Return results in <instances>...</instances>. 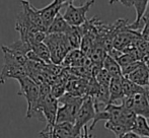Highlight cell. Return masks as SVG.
Instances as JSON below:
<instances>
[{
	"label": "cell",
	"mask_w": 149,
	"mask_h": 138,
	"mask_svg": "<svg viewBox=\"0 0 149 138\" xmlns=\"http://www.w3.org/2000/svg\"><path fill=\"white\" fill-rule=\"evenodd\" d=\"M1 49L4 55V63L0 72V84H4L9 78L18 80L22 77L28 76L24 68V65L29 60L28 57L10 51L5 45L2 46Z\"/></svg>",
	"instance_id": "6da1fadb"
},
{
	"label": "cell",
	"mask_w": 149,
	"mask_h": 138,
	"mask_svg": "<svg viewBox=\"0 0 149 138\" xmlns=\"http://www.w3.org/2000/svg\"><path fill=\"white\" fill-rule=\"evenodd\" d=\"M19 83V91L17 95L24 97L26 100L28 108H26V118H37L40 121H45L46 119L43 114L39 111V101H40V85H38L33 79L29 76H24L18 79Z\"/></svg>",
	"instance_id": "7a4b0ae2"
},
{
	"label": "cell",
	"mask_w": 149,
	"mask_h": 138,
	"mask_svg": "<svg viewBox=\"0 0 149 138\" xmlns=\"http://www.w3.org/2000/svg\"><path fill=\"white\" fill-rule=\"evenodd\" d=\"M44 43L50 51L52 63L56 65H61L67 54L72 50L64 34H47Z\"/></svg>",
	"instance_id": "3957f363"
},
{
	"label": "cell",
	"mask_w": 149,
	"mask_h": 138,
	"mask_svg": "<svg viewBox=\"0 0 149 138\" xmlns=\"http://www.w3.org/2000/svg\"><path fill=\"white\" fill-rule=\"evenodd\" d=\"M94 0L85 1L82 5L75 6L72 0L67 2L66 9L63 14L64 20L68 22L71 26H81L87 20L86 13L88 12L89 8L94 4Z\"/></svg>",
	"instance_id": "277c9868"
},
{
	"label": "cell",
	"mask_w": 149,
	"mask_h": 138,
	"mask_svg": "<svg viewBox=\"0 0 149 138\" xmlns=\"http://www.w3.org/2000/svg\"><path fill=\"white\" fill-rule=\"evenodd\" d=\"M95 108H94V101L91 97L87 95L84 98L83 104L81 105L79 112L77 114L76 121L74 124V134L77 135L83 131V128L90 121H93L95 118Z\"/></svg>",
	"instance_id": "5b68a950"
},
{
	"label": "cell",
	"mask_w": 149,
	"mask_h": 138,
	"mask_svg": "<svg viewBox=\"0 0 149 138\" xmlns=\"http://www.w3.org/2000/svg\"><path fill=\"white\" fill-rule=\"evenodd\" d=\"M121 104L125 109L133 111L137 116L149 119V100L146 97V93L126 97Z\"/></svg>",
	"instance_id": "8992f818"
},
{
	"label": "cell",
	"mask_w": 149,
	"mask_h": 138,
	"mask_svg": "<svg viewBox=\"0 0 149 138\" xmlns=\"http://www.w3.org/2000/svg\"><path fill=\"white\" fill-rule=\"evenodd\" d=\"M128 26L125 29H123L121 32H119L115 37L114 43H113V47H114L115 50L124 52L129 47H131L138 39L142 38L141 33L130 30Z\"/></svg>",
	"instance_id": "52a82bcc"
},
{
	"label": "cell",
	"mask_w": 149,
	"mask_h": 138,
	"mask_svg": "<svg viewBox=\"0 0 149 138\" xmlns=\"http://www.w3.org/2000/svg\"><path fill=\"white\" fill-rule=\"evenodd\" d=\"M67 2L68 1H65V0H54L49 5L39 9V13L41 15L42 20H43L44 26L47 30V33L50 26H51L52 22L56 18V16L60 13L61 8H63L64 6L67 5Z\"/></svg>",
	"instance_id": "ba28073f"
},
{
	"label": "cell",
	"mask_w": 149,
	"mask_h": 138,
	"mask_svg": "<svg viewBox=\"0 0 149 138\" xmlns=\"http://www.w3.org/2000/svg\"><path fill=\"white\" fill-rule=\"evenodd\" d=\"M119 2H121L122 5L126 6V7H134L136 9L135 22L133 24H129L128 26H129L130 30L138 32V30L140 29V24L143 20L148 1L147 0H120Z\"/></svg>",
	"instance_id": "9c48e42d"
},
{
	"label": "cell",
	"mask_w": 149,
	"mask_h": 138,
	"mask_svg": "<svg viewBox=\"0 0 149 138\" xmlns=\"http://www.w3.org/2000/svg\"><path fill=\"white\" fill-rule=\"evenodd\" d=\"M87 56L81 51L80 49L71 50L67 56L65 57L64 61L62 62L61 66L63 68H77L84 67L86 62Z\"/></svg>",
	"instance_id": "30bf717a"
},
{
	"label": "cell",
	"mask_w": 149,
	"mask_h": 138,
	"mask_svg": "<svg viewBox=\"0 0 149 138\" xmlns=\"http://www.w3.org/2000/svg\"><path fill=\"white\" fill-rule=\"evenodd\" d=\"M125 78L129 79L130 81L139 85V86L147 89L149 83V71L145 62H142L139 67L136 69V70H134L132 73H130Z\"/></svg>",
	"instance_id": "8fae6325"
},
{
	"label": "cell",
	"mask_w": 149,
	"mask_h": 138,
	"mask_svg": "<svg viewBox=\"0 0 149 138\" xmlns=\"http://www.w3.org/2000/svg\"><path fill=\"white\" fill-rule=\"evenodd\" d=\"M123 78V77H122ZM122 78H112L110 83V104L117 103L118 101H123L125 95L122 89Z\"/></svg>",
	"instance_id": "7c38bea8"
},
{
	"label": "cell",
	"mask_w": 149,
	"mask_h": 138,
	"mask_svg": "<svg viewBox=\"0 0 149 138\" xmlns=\"http://www.w3.org/2000/svg\"><path fill=\"white\" fill-rule=\"evenodd\" d=\"M71 26H69L68 22L64 20L63 14L59 13L56 18L54 20V22H52V24L50 26L49 30H48L47 34H64L66 35L67 32L70 30Z\"/></svg>",
	"instance_id": "4fadbf2b"
},
{
	"label": "cell",
	"mask_w": 149,
	"mask_h": 138,
	"mask_svg": "<svg viewBox=\"0 0 149 138\" xmlns=\"http://www.w3.org/2000/svg\"><path fill=\"white\" fill-rule=\"evenodd\" d=\"M66 37L70 44V47L72 50L80 49L81 42H82V30L80 26H71L70 30L67 32Z\"/></svg>",
	"instance_id": "5bb4252c"
},
{
	"label": "cell",
	"mask_w": 149,
	"mask_h": 138,
	"mask_svg": "<svg viewBox=\"0 0 149 138\" xmlns=\"http://www.w3.org/2000/svg\"><path fill=\"white\" fill-rule=\"evenodd\" d=\"M109 54L107 53V51L100 45L98 43L94 44V46L92 47V49L90 50V52L87 55V57L93 62L95 65L97 66H102L104 65V61L106 59V57L108 56Z\"/></svg>",
	"instance_id": "9a60e30c"
},
{
	"label": "cell",
	"mask_w": 149,
	"mask_h": 138,
	"mask_svg": "<svg viewBox=\"0 0 149 138\" xmlns=\"http://www.w3.org/2000/svg\"><path fill=\"white\" fill-rule=\"evenodd\" d=\"M122 89H123L124 95L126 97H131V95H139V93H146L147 89H144L142 86L135 84L132 81H130L129 79L123 77L122 78Z\"/></svg>",
	"instance_id": "2e32d148"
},
{
	"label": "cell",
	"mask_w": 149,
	"mask_h": 138,
	"mask_svg": "<svg viewBox=\"0 0 149 138\" xmlns=\"http://www.w3.org/2000/svg\"><path fill=\"white\" fill-rule=\"evenodd\" d=\"M102 67L110 73L112 78H122V77H124L123 72H122V68L120 67L118 62L114 58L111 57L110 55H108L106 57Z\"/></svg>",
	"instance_id": "e0dca14e"
},
{
	"label": "cell",
	"mask_w": 149,
	"mask_h": 138,
	"mask_svg": "<svg viewBox=\"0 0 149 138\" xmlns=\"http://www.w3.org/2000/svg\"><path fill=\"white\" fill-rule=\"evenodd\" d=\"M104 128L112 131L118 138L123 136L125 133L130 132L126 125H124L122 122H116V121H107L104 124Z\"/></svg>",
	"instance_id": "ac0fdd59"
},
{
	"label": "cell",
	"mask_w": 149,
	"mask_h": 138,
	"mask_svg": "<svg viewBox=\"0 0 149 138\" xmlns=\"http://www.w3.org/2000/svg\"><path fill=\"white\" fill-rule=\"evenodd\" d=\"M133 132L138 134L140 137H149V125L147 123V119L138 116Z\"/></svg>",
	"instance_id": "d6986e66"
},
{
	"label": "cell",
	"mask_w": 149,
	"mask_h": 138,
	"mask_svg": "<svg viewBox=\"0 0 149 138\" xmlns=\"http://www.w3.org/2000/svg\"><path fill=\"white\" fill-rule=\"evenodd\" d=\"M96 81L98 82L100 85H106V86H110L111 80H112V76L110 75V73L106 70L104 67L100 69V71L97 73V75L95 76Z\"/></svg>",
	"instance_id": "ffe728a7"
},
{
	"label": "cell",
	"mask_w": 149,
	"mask_h": 138,
	"mask_svg": "<svg viewBox=\"0 0 149 138\" xmlns=\"http://www.w3.org/2000/svg\"><path fill=\"white\" fill-rule=\"evenodd\" d=\"M142 22L144 24V26H143V30H142V32H141V37L144 41L149 43V18L143 20Z\"/></svg>",
	"instance_id": "44dd1931"
},
{
	"label": "cell",
	"mask_w": 149,
	"mask_h": 138,
	"mask_svg": "<svg viewBox=\"0 0 149 138\" xmlns=\"http://www.w3.org/2000/svg\"><path fill=\"white\" fill-rule=\"evenodd\" d=\"M120 138H141V137L138 134H136L135 132H133V131H130V132L125 133L123 136H121Z\"/></svg>",
	"instance_id": "7402d4cb"
},
{
	"label": "cell",
	"mask_w": 149,
	"mask_h": 138,
	"mask_svg": "<svg viewBox=\"0 0 149 138\" xmlns=\"http://www.w3.org/2000/svg\"><path fill=\"white\" fill-rule=\"evenodd\" d=\"M146 18H149V0H148L147 8H146V11H145V14H144L143 20H146Z\"/></svg>",
	"instance_id": "603a6c76"
},
{
	"label": "cell",
	"mask_w": 149,
	"mask_h": 138,
	"mask_svg": "<svg viewBox=\"0 0 149 138\" xmlns=\"http://www.w3.org/2000/svg\"><path fill=\"white\" fill-rule=\"evenodd\" d=\"M145 63H146V65H147L148 71H149V60H148V61H145ZM148 89V91H149V83H148V86H147V89Z\"/></svg>",
	"instance_id": "cb8c5ba5"
},
{
	"label": "cell",
	"mask_w": 149,
	"mask_h": 138,
	"mask_svg": "<svg viewBox=\"0 0 149 138\" xmlns=\"http://www.w3.org/2000/svg\"><path fill=\"white\" fill-rule=\"evenodd\" d=\"M141 138H149V137H141Z\"/></svg>",
	"instance_id": "d4e9b609"
}]
</instances>
